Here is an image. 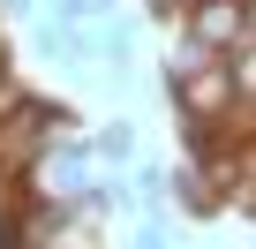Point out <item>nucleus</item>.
I'll list each match as a JSON object with an SVG mask.
<instances>
[{"mask_svg": "<svg viewBox=\"0 0 256 249\" xmlns=\"http://www.w3.org/2000/svg\"><path fill=\"white\" fill-rule=\"evenodd\" d=\"M174 23H181V38H196L211 53H234L248 38V0H196V8H181Z\"/></svg>", "mask_w": 256, "mask_h": 249, "instance_id": "2", "label": "nucleus"}, {"mask_svg": "<svg viewBox=\"0 0 256 249\" xmlns=\"http://www.w3.org/2000/svg\"><path fill=\"white\" fill-rule=\"evenodd\" d=\"M226 68H234V91H241V98H256V38H241V46L226 53Z\"/></svg>", "mask_w": 256, "mask_h": 249, "instance_id": "6", "label": "nucleus"}, {"mask_svg": "<svg viewBox=\"0 0 256 249\" xmlns=\"http://www.w3.org/2000/svg\"><path fill=\"white\" fill-rule=\"evenodd\" d=\"M174 98H181V129H218V121L234 113V68H226V53L218 61H204L188 83H174Z\"/></svg>", "mask_w": 256, "mask_h": 249, "instance_id": "1", "label": "nucleus"}, {"mask_svg": "<svg viewBox=\"0 0 256 249\" xmlns=\"http://www.w3.org/2000/svg\"><path fill=\"white\" fill-rule=\"evenodd\" d=\"M204 61H218L211 46H196V38H174V53H166V83H188Z\"/></svg>", "mask_w": 256, "mask_h": 249, "instance_id": "5", "label": "nucleus"}, {"mask_svg": "<svg viewBox=\"0 0 256 249\" xmlns=\"http://www.w3.org/2000/svg\"><path fill=\"white\" fill-rule=\"evenodd\" d=\"M0 91H8V53H0Z\"/></svg>", "mask_w": 256, "mask_h": 249, "instance_id": "7", "label": "nucleus"}, {"mask_svg": "<svg viewBox=\"0 0 256 249\" xmlns=\"http://www.w3.org/2000/svg\"><path fill=\"white\" fill-rule=\"evenodd\" d=\"M90 159H106V166L136 159V129H128V121H113V129H98V136H90Z\"/></svg>", "mask_w": 256, "mask_h": 249, "instance_id": "4", "label": "nucleus"}, {"mask_svg": "<svg viewBox=\"0 0 256 249\" xmlns=\"http://www.w3.org/2000/svg\"><path fill=\"white\" fill-rule=\"evenodd\" d=\"M23 174H30V196H83V189H90V144H68V151H38Z\"/></svg>", "mask_w": 256, "mask_h": 249, "instance_id": "3", "label": "nucleus"}, {"mask_svg": "<svg viewBox=\"0 0 256 249\" xmlns=\"http://www.w3.org/2000/svg\"><path fill=\"white\" fill-rule=\"evenodd\" d=\"M248 38H256V0H248Z\"/></svg>", "mask_w": 256, "mask_h": 249, "instance_id": "8", "label": "nucleus"}]
</instances>
